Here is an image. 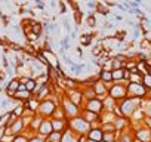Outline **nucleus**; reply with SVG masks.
<instances>
[{
	"mask_svg": "<svg viewBox=\"0 0 151 142\" xmlns=\"http://www.w3.org/2000/svg\"><path fill=\"white\" fill-rule=\"evenodd\" d=\"M77 142H88V138H86V136H80Z\"/></svg>",
	"mask_w": 151,
	"mask_h": 142,
	"instance_id": "33",
	"label": "nucleus"
},
{
	"mask_svg": "<svg viewBox=\"0 0 151 142\" xmlns=\"http://www.w3.org/2000/svg\"><path fill=\"white\" fill-rule=\"evenodd\" d=\"M0 142H5V141H3V139H0Z\"/></svg>",
	"mask_w": 151,
	"mask_h": 142,
	"instance_id": "38",
	"label": "nucleus"
},
{
	"mask_svg": "<svg viewBox=\"0 0 151 142\" xmlns=\"http://www.w3.org/2000/svg\"><path fill=\"white\" fill-rule=\"evenodd\" d=\"M28 142H46V141H45V138H43V136H40V135H37V133H36V135L30 136V141H28Z\"/></svg>",
	"mask_w": 151,
	"mask_h": 142,
	"instance_id": "27",
	"label": "nucleus"
},
{
	"mask_svg": "<svg viewBox=\"0 0 151 142\" xmlns=\"http://www.w3.org/2000/svg\"><path fill=\"white\" fill-rule=\"evenodd\" d=\"M19 87H21V82H19V79L15 76L14 79H9V82L6 83V89L8 90H12V92H18L19 90Z\"/></svg>",
	"mask_w": 151,
	"mask_h": 142,
	"instance_id": "12",
	"label": "nucleus"
},
{
	"mask_svg": "<svg viewBox=\"0 0 151 142\" xmlns=\"http://www.w3.org/2000/svg\"><path fill=\"white\" fill-rule=\"evenodd\" d=\"M114 18H116V21H122V19H123V16H122V15H116Z\"/></svg>",
	"mask_w": 151,
	"mask_h": 142,
	"instance_id": "35",
	"label": "nucleus"
},
{
	"mask_svg": "<svg viewBox=\"0 0 151 142\" xmlns=\"http://www.w3.org/2000/svg\"><path fill=\"white\" fill-rule=\"evenodd\" d=\"M67 98L73 102V104H76V105H80L82 104V101H83V92L82 90H77V89H68L67 90Z\"/></svg>",
	"mask_w": 151,
	"mask_h": 142,
	"instance_id": "7",
	"label": "nucleus"
},
{
	"mask_svg": "<svg viewBox=\"0 0 151 142\" xmlns=\"http://www.w3.org/2000/svg\"><path fill=\"white\" fill-rule=\"evenodd\" d=\"M67 123H68V129L73 130L76 135H79V136H86L89 133V130L92 129V126L82 115L70 118V120H67Z\"/></svg>",
	"mask_w": 151,
	"mask_h": 142,
	"instance_id": "1",
	"label": "nucleus"
},
{
	"mask_svg": "<svg viewBox=\"0 0 151 142\" xmlns=\"http://www.w3.org/2000/svg\"><path fill=\"white\" fill-rule=\"evenodd\" d=\"M85 68H86V65H85V64H76V62H74V64L70 67V71H71V73H73L74 76H79Z\"/></svg>",
	"mask_w": 151,
	"mask_h": 142,
	"instance_id": "17",
	"label": "nucleus"
},
{
	"mask_svg": "<svg viewBox=\"0 0 151 142\" xmlns=\"http://www.w3.org/2000/svg\"><path fill=\"white\" fill-rule=\"evenodd\" d=\"M148 95V90L145 89L144 85H136V83H129L127 86V96L129 98H138L142 99Z\"/></svg>",
	"mask_w": 151,
	"mask_h": 142,
	"instance_id": "4",
	"label": "nucleus"
},
{
	"mask_svg": "<svg viewBox=\"0 0 151 142\" xmlns=\"http://www.w3.org/2000/svg\"><path fill=\"white\" fill-rule=\"evenodd\" d=\"M85 111H89V113H93V114H98L101 115L102 111H104V104L99 98H95V99H91V101H86V105L83 107Z\"/></svg>",
	"mask_w": 151,
	"mask_h": 142,
	"instance_id": "5",
	"label": "nucleus"
},
{
	"mask_svg": "<svg viewBox=\"0 0 151 142\" xmlns=\"http://www.w3.org/2000/svg\"><path fill=\"white\" fill-rule=\"evenodd\" d=\"M99 80L102 83H105L107 86H111L113 85V71L101 68V71H99Z\"/></svg>",
	"mask_w": 151,
	"mask_h": 142,
	"instance_id": "10",
	"label": "nucleus"
},
{
	"mask_svg": "<svg viewBox=\"0 0 151 142\" xmlns=\"http://www.w3.org/2000/svg\"><path fill=\"white\" fill-rule=\"evenodd\" d=\"M59 105L62 107V110H64V113H65L67 120L74 118V117H79V115L82 114V110L79 108V105L73 104L67 96H61V104H59Z\"/></svg>",
	"mask_w": 151,
	"mask_h": 142,
	"instance_id": "3",
	"label": "nucleus"
},
{
	"mask_svg": "<svg viewBox=\"0 0 151 142\" xmlns=\"http://www.w3.org/2000/svg\"><path fill=\"white\" fill-rule=\"evenodd\" d=\"M62 24H64V30L68 33V36L71 34V25H70V18L67 16V18H64V21H62Z\"/></svg>",
	"mask_w": 151,
	"mask_h": 142,
	"instance_id": "26",
	"label": "nucleus"
},
{
	"mask_svg": "<svg viewBox=\"0 0 151 142\" xmlns=\"http://www.w3.org/2000/svg\"><path fill=\"white\" fill-rule=\"evenodd\" d=\"M117 8H119V9H122V11H127V9H126L123 5H120V3H117Z\"/></svg>",
	"mask_w": 151,
	"mask_h": 142,
	"instance_id": "34",
	"label": "nucleus"
},
{
	"mask_svg": "<svg viewBox=\"0 0 151 142\" xmlns=\"http://www.w3.org/2000/svg\"><path fill=\"white\" fill-rule=\"evenodd\" d=\"M88 8H89V9H93V8H96V3H95V2H89V3H88Z\"/></svg>",
	"mask_w": 151,
	"mask_h": 142,
	"instance_id": "31",
	"label": "nucleus"
},
{
	"mask_svg": "<svg viewBox=\"0 0 151 142\" xmlns=\"http://www.w3.org/2000/svg\"><path fill=\"white\" fill-rule=\"evenodd\" d=\"M31 31H33L34 34H37V37H39V39H42V36H43V33H45L43 22H39V21H36V24L31 27Z\"/></svg>",
	"mask_w": 151,
	"mask_h": 142,
	"instance_id": "16",
	"label": "nucleus"
},
{
	"mask_svg": "<svg viewBox=\"0 0 151 142\" xmlns=\"http://www.w3.org/2000/svg\"><path fill=\"white\" fill-rule=\"evenodd\" d=\"M142 85L145 86L147 90H151V76H150V74L144 76V79H142Z\"/></svg>",
	"mask_w": 151,
	"mask_h": 142,
	"instance_id": "24",
	"label": "nucleus"
},
{
	"mask_svg": "<svg viewBox=\"0 0 151 142\" xmlns=\"http://www.w3.org/2000/svg\"><path fill=\"white\" fill-rule=\"evenodd\" d=\"M28 141H30V135L25 132V133H21V135L14 136L11 142H28Z\"/></svg>",
	"mask_w": 151,
	"mask_h": 142,
	"instance_id": "20",
	"label": "nucleus"
},
{
	"mask_svg": "<svg viewBox=\"0 0 151 142\" xmlns=\"http://www.w3.org/2000/svg\"><path fill=\"white\" fill-rule=\"evenodd\" d=\"M102 142H117V132H104Z\"/></svg>",
	"mask_w": 151,
	"mask_h": 142,
	"instance_id": "18",
	"label": "nucleus"
},
{
	"mask_svg": "<svg viewBox=\"0 0 151 142\" xmlns=\"http://www.w3.org/2000/svg\"><path fill=\"white\" fill-rule=\"evenodd\" d=\"M88 139H92V141H96V142H101L102 138H104V130L101 127H92L89 130V133L86 135Z\"/></svg>",
	"mask_w": 151,
	"mask_h": 142,
	"instance_id": "9",
	"label": "nucleus"
},
{
	"mask_svg": "<svg viewBox=\"0 0 151 142\" xmlns=\"http://www.w3.org/2000/svg\"><path fill=\"white\" fill-rule=\"evenodd\" d=\"M86 24H88V27L93 28V27L96 25V16H95V15H89V16L86 18Z\"/></svg>",
	"mask_w": 151,
	"mask_h": 142,
	"instance_id": "25",
	"label": "nucleus"
},
{
	"mask_svg": "<svg viewBox=\"0 0 151 142\" xmlns=\"http://www.w3.org/2000/svg\"><path fill=\"white\" fill-rule=\"evenodd\" d=\"M30 98H33V93H31V92H28V90L25 89V86H24V85H21L19 90H18V92H15V98H14V99H15L17 102H22V104H24V102H27Z\"/></svg>",
	"mask_w": 151,
	"mask_h": 142,
	"instance_id": "8",
	"label": "nucleus"
},
{
	"mask_svg": "<svg viewBox=\"0 0 151 142\" xmlns=\"http://www.w3.org/2000/svg\"><path fill=\"white\" fill-rule=\"evenodd\" d=\"M92 39H93L92 34H82V37H80V43H82L83 46H89V44L92 43Z\"/></svg>",
	"mask_w": 151,
	"mask_h": 142,
	"instance_id": "23",
	"label": "nucleus"
},
{
	"mask_svg": "<svg viewBox=\"0 0 151 142\" xmlns=\"http://www.w3.org/2000/svg\"><path fill=\"white\" fill-rule=\"evenodd\" d=\"M6 138V127H0V139Z\"/></svg>",
	"mask_w": 151,
	"mask_h": 142,
	"instance_id": "30",
	"label": "nucleus"
},
{
	"mask_svg": "<svg viewBox=\"0 0 151 142\" xmlns=\"http://www.w3.org/2000/svg\"><path fill=\"white\" fill-rule=\"evenodd\" d=\"M11 123V111H3L0 114V127H8Z\"/></svg>",
	"mask_w": 151,
	"mask_h": 142,
	"instance_id": "15",
	"label": "nucleus"
},
{
	"mask_svg": "<svg viewBox=\"0 0 151 142\" xmlns=\"http://www.w3.org/2000/svg\"><path fill=\"white\" fill-rule=\"evenodd\" d=\"M36 85H37V83H36V79L30 77V79L27 80V83H25L24 86H25V89H27L28 92H31V93H33V92H34V89H36Z\"/></svg>",
	"mask_w": 151,
	"mask_h": 142,
	"instance_id": "22",
	"label": "nucleus"
},
{
	"mask_svg": "<svg viewBox=\"0 0 151 142\" xmlns=\"http://www.w3.org/2000/svg\"><path fill=\"white\" fill-rule=\"evenodd\" d=\"M76 37H77V31L74 30V31H71V34H70V39H73V40H74Z\"/></svg>",
	"mask_w": 151,
	"mask_h": 142,
	"instance_id": "32",
	"label": "nucleus"
},
{
	"mask_svg": "<svg viewBox=\"0 0 151 142\" xmlns=\"http://www.w3.org/2000/svg\"><path fill=\"white\" fill-rule=\"evenodd\" d=\"M24 105H25L27 110H30V111H33V113H37V111H39V107H40V101H37V99L33 96V98H30L27 102H24Z\"/></svg>",
	"mask_w": 151,
	"mask_h": 142,
	"instance_id": "13",
	"label": "nucleus"
},
{
	"mask_svg": "<svg viewBox=\"0 0 151 142\" xmlns=\"http://www.w3.org/2000/svg\"><path fill=\"white\" fill-rule=\"evenodd\" d=\"M58 107H59V104L53 98H47V99H45V101L40 102V107H39L37 114L42 115L43 118H52Z\"/></svg>",
	"mask_w": 151,
	"mask_h": 142,
	"instance_id": "2",
	"label": "nucleus"
},
{
	"mask_svg": "<svg viewBox=\"0 0 151 142\" xmlns=\"http://www.w3.org/2000/svg\"><path fill=\"white\" fill-rule=\"evenodd\" d=\"M150 76H151V68H150Z\"/></svg>",
	"mask_w": 151,
	"mask_h": 142,
	"instance_id": "39",
	"label": "nucleus"
},
{
	"mask_svg": "<svg viewBox=\"0 0 151 142\" xmlns=\"http://www.w3.org/2000/svg\"><path fill=\"white\" fill-rule=\"evenodd\" d=\"M61 139H62V133L59 132H52L47 138H45L46 142H61Z\"/></svg>",
	"mask_w": 151,
	"mask_h": 142,
	"instance_id": "19",
	"label": "nucleus"
},
{
	"mask_svg": "<svg viewBox=\"0 0 151 142\" xmlns=\"http://www.w3.org/2000/svg\"><path fill=\"white\" fill-rule=\"evenodd\" d=\"M36 8H37L39 11H45V8H46V5H45L43 2H39V0H37V2H36Z\"/></svg>",
	"mask_w": 151,
	"mask_h": 142,
	"instance_id": "29",
	"label": "nucleus"
},
{
	"mask_svg": "<svg viewBox=\"0 0 151 142\" xmlns=\"http://www.w3.org/2000/svg\"><path fill=\"white\" fill-rule=\"evenodd\" d=\"M79 138H80L79 135H76L73 130L67 129L65 132H62V139H61V142H77Z\"/></svg>",
	"mask_w": 151,
	"mask_h": 142,
	"instance_id": "11",
	"label": "nucleus"
},
{
	"mask_svg": "<svg viewBox=\"0 0 151 142\" xmlns=\"http://www.w3.org/2000/svg\"><path fill=\"white\" fill-rule=\"evenodd\" d=\"M56 5H58V3H56V2H50V6H52V8H55V6H56Z\"/></svg>",
	"mask_w": 151,
	"mask_h": 142,
	"instance_id": "36",
	"label": "nucleus"
},
{
	"mask_svg": "<svg viewBox=\"0 0 151 142\" xmlns=\"http://www.w3.org/2000/svg\"><path fill=\"white\" fill-rule=\"evenodd\" d=\"M96 11H98L101 15H107V14H110V9L107 8V5H105L104 2H98V3H96Z\"/></svg>",
	"mask_w": 151,
	"mask_h": 142,
	"instance_id": "21",
	"label": "nucleus"
},
{
	"mask_svg": "<svg viewBox=\"0 0 151 142\" xmlns=\"http://www.w3.org/2000/svg\"><path fill=\"white\" fill-rule=\"evenodd\" d=\"M11 113H14L18 118H21V117L24 115V113H25V105H24L22 102H17V104L14 105V108H12Z\"/></svg>",
	"mask_w": 151,
	"mask_h": 142,
	"instance_id": "14",
	"label": "nucleus"
},
{
	"mask_svg": "<svg viewBox=\"0 0 151 142\" xmlns=\"http://www.w3.org/2000/svg\"><path fill=\"white\" fill-rule=\"evenodd\" d=\"M52 132H53V126H52L50 118H45L43 123H42V126H40L39 130H37V135H40V136H43V138H47Z\"/></svg>",
	"mask_w": 151,
	"mask_h": 142,
	"instance_id": "6",
	"label": "nucleus"
},
{
	"mask_svg": "<svg viewBox=\"0 0 151 142\" xmlns=\"http://www.w3.org/2000/svg\"><path fill=\"white\" fill-rule=\"evenodd\" d=\"M58 8H59V12L61 14H65L67 12V3L65 2H58Z\"/></svg>",
	"mask_w": 151,
	"mask_h": 142,
	"instance_id": "28",
	"label": "nucleus"
},
{
	"mask_svg": "<svg viewBox=\"0 0 151 142\" xmlns=\"http://www.w3.org/2000/svg\"><path fill=\"white\" fill-rule=\"evenodd\" d=\"M88 142H96V141H92V139H88Z\"/></svg>",
	"mask_w": 151,
	"mask_h": 142,
	"instance_id": "37",
	"label": "nucleus"
}]
</instances>
